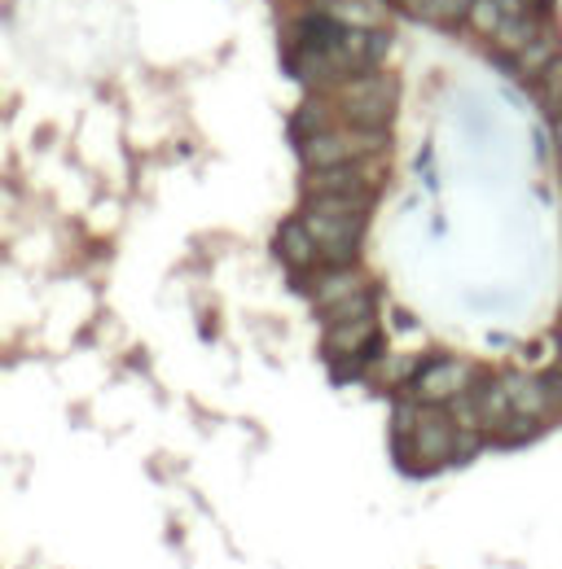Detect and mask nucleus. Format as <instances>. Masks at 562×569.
Wrapping results in <instances>:
<instances>
[{
    "label": "nucleus",
    "instance_id": "12",
    "mask_svg": "<svg viewBox=\"0 0 562 569\" xmlns=\"http://www.w3.org/2000/svg\"><path fill=\"white\" fill-rule=\"evenodd\" d=\"M546 425H550V421H541V416L506 412L502 421H493V425H488V438H493V443L515 447V443H532V438H541V429H546Z\"/></svg>",
    "mask_w": 562,
    "mask_h": 569
},
{
    "label": "nucleus",
    "instance_id": "10",
    "mask_svg": "<svg viewBox=\"0 0 562 569\" xmlns=\"http://www.w3.org/2000/svg\"><path fill=\"white\" fill-rule=\"evenodd\" d=\"M559 57H562V35L546 22V31H541L524 53H515V57H510V66H515L524 79H541Z\"/></svg>",
    "mask_w": 562,
    "mask_h": 569
},
{
    "label": "nucleus",
    "instance_id": "4",
    "mask_svg": "<svg viewBox=\"0 0 562 569\" xmlns=\"http://www.w3.org/2000/svg\"><path fill=\"white\" fill-rule=\"evenodd\" d=\"M480 377V368H471L466 359H431L422 364V372L414 377V394L431 408H449L458 394L471 390V381Z\"/></svg>",
    "mask_w": 562,
    "mask_h": 569
},
{
    "label": "nucleus",
    "instance_id": "14",
    "mask_svg": "<svg viewBox=\"0 0 562 569\" xmlns=\"http://www.w3.org/2000/svg\"><path fill=\"white\" fill-rule=\"evenodd\" d=\"M506 18H510V13H506L502 0H471V9H466V22H471L480 35H493Z\"/></svg>",
    "mask_w": 562,
    "mask_h": 569
},
{
    "label": "nucleus",
    "instance_id": "16",
    "mask_svg": "<svg viewBox=\"0 0 562 569\" xmlns=\"http://www.w3.org/2000/svg\"><path fill=\"white\" fill-rule=\"evenodd\" d=\"M537 92H541V105L559 119L562 114V57L546 70V75H541V79H537Z\"/></svg>",
    "mask_w": 562,
    "mask_h": 569
},
{
    "label": "nucleus",
    "instance_id": "8",
    "mask_svg": "<svg viewBox=\"0 0 562 569\" xmlns=\"http://www.w3.org/2000/svg\"><path fill=\"white\" fill-rule=\"evenodd\" d=\"M374 342H378V320H374V315H356V320H334V324H326V350H330V359L370 355Z\"/></svg>",
    "mask_w": 562,
    "mask_h": 569
},
{
    "label": "nucleus",
    "instance_id": "11",
    "mask_svg": "<svg viewBox=\"0 0 562 569\" xmlns=\"http://www.w3.org/2000/svg\"><path fill=\"white\" fill-rule=\"evenodd\" d=\"M541 31H546V22H541L537 13H510V18H506V22H502V26H497L488 40L497 44V53L515 57V53H524V48H528V44H532Z\"/></svg>",
    "mask_w": 562,
    "mask_h": 569
},
{
    "label": "nucleus",
    "instance_id": "2",
    "mask_svg": "<svg viewBox=\"0 0 562 569\" xmlns=\"http://www.w3.org/2000/svg\"><path fill=\"white\" fill-rule=\"evenodd\" d=\"M387 149V132L383 127H326L308 141H299V158L308 171H326V167H348L361 158H378Z\"/></svg>",
    "mask_w": 562,
    "mask_h": 569
},
{
    "label": "nucleus",
    "instance_id": "17",
    "mask_svg": "<svg viewBox=\"0 0 562 569\" xmlns=\"http://www.w3.org/2000/svg\"><path fill=\"white\" fill-rule=\"evenodd\" d=\"M546 386H550V399H554V421H562V359L546 372Z\"/></svg>",
    "mask_w": 562,
    "mask_h": 569
},
{
    "label": "nucleus",
    "instance_id": "19",
    "mask_svg": "<svg viewBox=\"0 0 562 569\" xmlns=\"http://www.w3.org/2000/svg\"><path fill=\"white\" fill-rule=\"evenodd\" d=\"M559 342H562V324H559Z\"/></svg>",
    "mask_w": 562,
    "mask_h": 569
},
{
    "label": "nucleus",
    "instance_id": "7",
    "mask_svg": "<svg viewBox=\"0 0 562 569\" xmlns=\"http://www.w3.org/2000/svg\"><path fill=\"white\" fill-rule=\"evenodd\" d=\"M277 259H282L286 268H295V272H317V268H326L321 242L312 237V228H308L304 220L282 224V233H277Z\"/></svg>",
    "mask_w": 562,
    "mask_h": 569
},
{
    "label": "nucleus",
    "instance_id": "1",
    "mask_svg": "<svg viewBox=\"0 0 562 569\" xmlns=\"http://www.w3.org/2000/svg\"><path fill=\"white\" fill-rule=\"evenodd\" d=\"M458 447H462L458 421H453L449 412L431 408V403L422 408L414 438H396V456H400V465H405L409 473H431V469L453 465V460H458Z\"/></svg>",
    "mask_w": 562,
    "mask_h": 569
},
{
    "label": "nucleus",
    "instance_id": "3",
    "mask_svg": "<svg viewBox=\"0 0 562 569\" xmlns=\"http://www.w3.org/2000/svg\"><path fill=\"white\" fill-rule=\"evenodd\" d=\"M339 110L352 127H387L392 119V79L378 75V70H361L352 79H343L339 88Z\"/></svg>",
    "mask_w": 562,
    "mask_h": 569
},
{
    "label": "nucleus",
    "instance_id": "9",
    "mask_svg": "<svg viewBox=\"0 0 562 569\" xmlns=\"http://www.w3.org/2000/svg\"><path fill=\"white\" fill-rule=\"evenodd\" d=\"M502 386H506V399H510L515 412L554 421V399H550L546 377H532V372H502Z\"/></svg>",
    "mask_w": 562,
    "mask_h": 569
},
{
    "label": "nucleus",
    "instance_id": "18",
    "mask_svg": "<svg viewBox=\"0 0 562 569\" xmlns=\"http://www.w3.org/2000/svg\"><path fill=\"white\" fill-rule=\"evenodd\" d=\"M554 141H559V149H562V114L554 119Z\"/></svg>",
    "mask_w": 562,
    "mask_h": 569
},
{
    "label": "nucleus",
    "instance_id": "15",
    "mask_svg": "<svg viewBox=\"0 0 562 569\" xmlns=\"http://www.w3.org/2000/svg\"><path fill=\"white\" fill-rule=\"evenodd\" d=\"M330 127V105L326 101H308L299 114H295V136L299 141H308V136H317V132H326Z\"/></svg>",
    "mask_w": 562,
    "mask_h": 569
},
{
    "label": "nucleus",
    "instance_id": "6",
    "mask_svg": "<svg viewBox=\"0 0 562 569\" xmlns=\"http://www.w3.org/2000/svg\"><path fill=\"white\" fill-rule=\"evenodd\" d=\"M370 281L352 268V264H326V268H317V281H312V302H317V311L326 315V311H334L339 302H348V298H356V293H365Z\"/></svg>",
    "mask_w": 562,
    "mask_h": 569
},
{
    "label": "nucleus",
    "instance_id": "5",
    "mask_svg": "<svg viewBox=\"0 0 562 569\" xmlns=\"http://www.w3.org/2000/svg\"><path fill=\"white\" fill-rule=\"evenodd\" d=\"M304 198H352V202H374V180L348 163V167H326V171H308L304 180Z\"/></svg>",
    "mask_w": 562,
    "mask_h": 569
},
{
    "label": "nucleus",
    "instance_id": "13",
    "mask_svg": "<svg viewBox=\"0 0 562 569\" xmlns=\"http://www.w3.org/2000/svg\"><path fill=\"white\" fill-rule=\"evenodd\" d=\"M405 9H409V13H418V18H427V22H440V26H449V22L466 18L471 0H405Z\"/></svg>",
    "mask_w": 562,
    "mask_h": 569
}]
</instances>
